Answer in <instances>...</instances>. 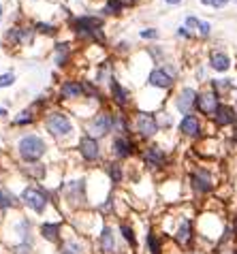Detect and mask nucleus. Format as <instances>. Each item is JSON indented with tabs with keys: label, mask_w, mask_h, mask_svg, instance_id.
I'll use <instances>...</instances> for the list:
<instances>
[{
	"label": "nucleus",
	"mask_w": 237,
	"mask_h": 254,
	"mask_svg": "<svg viewBox=\"0 0 237 254\" xmlns=\"http://www.w3.org/2000/svg\"><path fill=\"white\" fill-rule=\"evenodd\" d=\"M43 152H45V143H43L39 137H34V135H28V137H24L19 141V154H21V158L28 160V163L39 160Z\"/></svg>",
	"instance_id": "obj_1"
},
{
	"label": "nucleus",
	"mask_w": 237,
	"mask_h": 254,
	"mask_svg": "<svg viewBox=\"0 0 237 254\" xmlns=\"http://www.w3.org/2000/svg\"><path fill=\"white\" fill-rule=\"evenodd\" d=\"M47 128H50L51 135H56V137H67V135L71 133V122H68V118L62 116V113H53V116H50V120H47Z\"/></svg>",
	"instance_id": "obj_2"
},
{
	"label": "nucleus",
	"mask_w": 237,
	"mask_h": 254,
	"mask_svg": "<svg viewBox=\"0 0 237 254\" xmlns=\"http://www.w3.org/2000/svg\"><path fill=\"white\" fill-rule=\"evenodd\" d=\"M197 107L201 113H205V116H216L218 111V94H214V92H203V94L197 96Z\"/></svg>",
	"instance_id": "obj_3"
},
{
	"label": "nucleus",
	"mask_w": 237,
	"mask_h": 254,
	"mask_svg": "<svg viewBox=\"0 0 237 254\" xmlns=\"http://www.w3.org/2000/svg\"><path fill=\"white\" fill-rule=\"evenodd\" d=\"M137 131L141 133V137H152L158 131V122L152 113H139L137 116Z\"/></svg>",
	"instance_id": "obj_4"
},
{
	"label": "nucleus",
	"mask_w": 237,
	"mask_h": 254,
	"mask_svg": "<svg viewBox=\"0 0 237 254\" xmlns=\"http://www.w3.org/2000/svg\"><path fill=\"white\" fill-rule=\"evenodd\" d=\"M24 201L28 203L34 212H43V209H45V205H47L45 194L39 192V190H34V188H26V190H24Z\"/></svg>",
	"instance_id": "obj_5"
},
{
	"label": "nucleus",
	"mask_w": 237,
	"mask_h": 254,
	"mask_svg": "<svg viewBox=\"0 0 237 254\" xmlns=\"http://www.w3.org/2000/svg\"><path fill=\"white\" fill-rule=\"evenodd\" d=\"M195 105H197V92L190 90V88L182 90V94L177 96V109H180L182 113H186V116H190V111Z\"/></svg>",
	"instance_id": "obj_6"
},
{
	"label": "nucleus",
	"mask_w": 237,
	"mask_h": 254,
	"mask_svg": "<svg viewBox=\"0 0 237 254\" xmlns=\"http://www.w3.org/2000/svg\"><path fill=\"white\" fill-rule=\"evenodd\" d=\"M192 186L197 188L199 192H209L214 188V182H212V175L205 171V169H199L192 173Z\"/></svg>",
	"instance_id": "obj_7"
},
{
	"label": "nucleus",
	"mask_w": 237,
	"mask_h": 254,
	"mask_svg": "<svg viewBox=\"0 0 237 254\" xmlns=\"http://www.w3.org/2000/svg\"><path fill=\"white\" fill-rule=\"evenodd\" d=\"M79 152H82L85 160H96L99 158V143H96V139L84 137L82 141H79Z\"/></svg>",
	"instance_id": "obj_8"
},
{
	"label": "nucleus",
	"mask_w": 237,
	"mask_h": 254,
	"mask_svg": "<svg viewBox=\"0 0 237 254\" xmlns=\"http://www.w3.org/2000/svg\"><path fill=\"white\" fill-rule=\"evenodd\" d=\"M101 24H103V21L96 19V17H79L77 21H75V28H77L79 32H92L94 36L96 34L101 36V32H99ZM101 39H103V36H101Z\"/></svg>",
	"instance_id": "obj_9"
},
{
	"label": "nucleus",
	"mask_w": 237,
	"mask_h": 254,
	"mask_svg": "<svg viewBox=\"0 0 237 254\" xmlns=\"http://www.w3.org/2000/svg\"><path fill=\"white\" fill-rule=\"evenodd\" d=\"M143 160L148 165H152V167H160V165H165L167 156H165V152L158 148V145H150L148 152L143 154Z\"/></svg>",
	"instance_id": "obj_10"
},
{
	"label": "nucleus",
	"mask_w": 237,
	"mask_h": 254,
	"mask_svg": "<svg viewBox=\"0 0 237 254\" xmlns=\"http://www.w3.org/2000/svg\"><path fill=\"white\" fill-rule=\"evenodd\" d=\"M180 131L188 135V137H197L199 133H201V124L195 116H184V120L180 122Z\"/></svg>",
	"instance_id": "obj_11"
},
{
	"label": "nucleus",
	"mask_w": 237,
	"mask_h": 254,
	"mask_svg": "<svg viewBox=\"0 0 237 254\" xmlns=\"http://www.w3.org/2000/svg\"><path fill=\"white\" fill-rule=\"evenodd\" d=\"M111 124H114V120H111L109 116H96L92 120V135H96V137H103V135L109 133Z\"/></svg>",
	"instance_id": "obj_12"
},
{
	"label": "nucleus",
	"mask_w": 237,
	"mask_h": 254,
	"mask_svg": "<svg viewBox=\"0 0 237 254\" xmlns=\"http://www.w3.org/2000/svg\"><path fill=\"white\" fill-rule=\"evenodd\" d=\"M101 250L105 254H116V237L109 226H105L103 233H101Z\"/></svg>",
	"instance_id": "obj_13"
},
{
	"label": "nucleus",
	"mask_w": 237,
	"mask_h": 254,
	"mask_svg": "<svg viewBox=\"0 0 237 254\" xmlns=\"http://www.w3.org/2000/svg\"><path fill=\"white\" fill-rule=\"evenodd\" d=\"M190 239H192L190 220H182L180 229H177V233H175V241H177L180 246H188V244H190Z\"/></svg>",
	"instance_id": "obj_14"
},
{
	"label": "nucleus",
	"mask_w": 237,
	"mask_h": 254,
	"mask_svg": "<svg viewBox=\"0 0 237 254\" xmlns=\"http://www.w3.org/2000/svg\"><path fill=\"white\" fill-rule=\"evenodd\" d=\"M150 84L156 85V88H169L171 84H173V79H171L169 73L160 71V68H156V71L150 73Z\"/></svg>",
	"instance_id": "obj_15"
},
{
	"label": "nucleus",
	"mask_w": 237,
	"mask_h": 254,
	"mask_svg": "<svg viewBox=\"0 0 237 254\" xmlns=\"http://www.w3.org/2000/svg\"><path fill=\"white\" fill-rule=\"evenodd\" d=\"M235 122V111L227 105H220L216 111V124L218 126H229V124Z\"/></svg>",
	"instance_id": "obj_16"
},
{
	"label": "nucleus",
	"mask_w": 237,
	"mask_h": 254,
	"mask_svg": "<svg viewBox=\"0 0 237 254\" xmlns=\"http://www.w3.org/2000/svg\"><path fill=\"white\" fill-rule=\"evenodd\" d=\"M114 152L120 156V158H126V156L133 154V143L128 141L126 137H118L114 141Z\"/></svg>",
	"instance_id": "obj_17"
},
{
	"label": "nucleus",
	"mask_w": 237,
	"mask_h": 254,
	"mask_svg": "<svg viewBox=\"0 0 237 254\" xmlns=\"http://www.w3.org/2000/svg\"><path fill=\"white\" fill-rule=\"evenodd\" d=\"M209 60H212V68H214V71H227V68L231 67L229 58L224 56V53H220V51H214Z\"/></svg>",
	"instance_id": "obj_18"
},
{
	"label": "nucleus",
	"mask_w": 237,
	"mask_h": 254,
	"mask_svg": "<svg viewBox=\"0 0 237 254\" xmlns=\"http://www.w3.org/2000/svg\"><path fill=\"white\" fill-rule=\"evenodd\" d=\"M111 92H114L116 102H120V105H126V101H128V92L124 90L118 82H111Z\"/></svg>",
	"instance_id": "obj_19"
},
{
	"label": "nucleus",
	"mask_w": 237,
	"mask_h": 254,
	"mask_svg": "<svg viewBox=\"0 0 237 254\" xmlns=\"http://www.w3.org/2000/svg\"><path fill=\"white\" fill-rule=\"evenodd\" d=\"M186 26H190V28H197L203 36H207V34H209V28H212L207 21H199L197 17H188V19H186Z\"/></svg>",
	"instance_id": "obj_20"
},
{
	"label": "nucleus",
	"mask_w": 237,
	"mask_h": 254,
	"mask_svg": "<svg viewBox=\"0 0 237 254\" xmlns=\"http://www.w3.org/2000/svg\"><path fill=\"white\" fill-rule=\"evenodd\" d=\"M58 231H60V224H43L41 226L43 237H47L50 241H56L58 239Z\"/></svg>",
	"instance_id": "obj_21"
},
{
	"label": "nucleus",
	"mask_w": 237,
	"mask_h": 254,
	"mask_svg": "<svg viewBox=\"0 0 237 254\" xmlns=\"http://www.w3.org/2000/svg\"><path fill=\"white\" fill-rule=\"evenodd\" d=\"M82 90H84V85L71 84V82L62 85V94H64V96H79V94H82Z\"/></svg>",
	"instance_id": "obj_22"
},
{
	"label": "nucleus",
	"mask_w": 237,
	"mask_h": 254,
	"mask_svg": "<svg viewBox=\"0 0 237 254\" xmlns=\"http://www.w3.org/2000/svg\"><path fill=\"white\" fill-rule=\"evenodd\" d=\"M13 205H17V201H15V197L11 194L9 190H0V207H13Z\"/></svg>",
	"instance_id": "obj_23"
},
{
	"label": "nucleus",
	"mask_w": 237,
	"mask_h": 254,
	"mask_svg": "<svg viewBox=\"0 0 237 254\" xmlns=\"http://www.w3.org/2000/svg\"><path fill=\"white\" fill-rule=\"evenodd\" d=\"M148 246H150V252L152 254H160V241L154 233H148Z\"/></svg>",
	"instance_id": "obj_24"
},
{
	"label": "nucleus",
	"mask_w": 237,
	"mask_h": 254,
	"mask_svg": "<svg viewBox=\"0 0 237 254\" xmlns=\"http://www.w3.org/2000/svg\"><path fill=\"white\" fill-rule=\"evenodd\" d=\"M120 231H122L124 239H126L131 246H135V244H137V239H135V233H133V229H131V226H128V224H122V226H120Z\"/></svg>",
	"instance_id": "obj_25"
},
{
	"label": "nucleus",
	"mask_w": 237,
	"mask_h": 254,
	"mask_svg": "<svg viewBox=\"0 0 237 254\" xmlns=\"http://www.w3.org/2000/svg\"><path fill=\"white\" fill-rule=\"evenodd\" d=\"M15 82V75L13 73H4L0 75V88H7V85H11Z\"/></svg>",
	"instance_id": "obj_26"
},
{
	"label": "nucleus",
	"mask_w": 237,
	"mask_h": 254,
	"mask_svg": "<svg viewBox=\"0 0 237 254\" xmlns=\"http://www.w3.org/2000/svg\"><path fill=\"white\" fill-rule=\"evenodd\" d=\"M122 9V2L120 0H109V2H107V13H118V11Z\"/></svg>",
	"instance_id": "obj_27"
},
{
	"label": "nucleus",
	"mask_w": 237,
	"mask_h": 254,
	"mask_svg": "<svg viewBox=\"0 0 237 254\" xmlns=\"http://www.w3.org/2000/svg\"><path fill=\"white\" fill-rule=\"evenodd\" d=\"M109 175H111V180H114V182H120V180H122L120 167H118V165H111V167H109Z\"/></svg>",
	"instance_id": "obj_28"
},
{
	"label": "nucleus",
	"mask_w": 237,
	"mask_h": 254,
	"mask_svg": "<svg viewBox=\"0 0 237 254\" xmlns=\"http://www.w3.org/2000/svg\"><path fill=\"white\" fill-rule=\"evenodd\" d=\"M62 254H79V248H77V244H73V241H68V244L64 246Z\"/></svg>",
	"instance_id": "obj_29"
},
{
	"label": "nucleus",
	"mask_w": 237,
	"mask_h": 254,
	"mask_svg": "<svg viewBox=\"0 0 237 254\" xmlns=\"http://www.w3.org/2000/svg\"><path fill=\"white\" fill-rule=\"evenodd\" d=\"M201 2L203 4H212V7H224V4H227L229 2V0H201Z\"/></svg>",
	"instance_id": "obj_30"
},
{
	"label": "nucleus",
	"mask_w": 237,
	"mask_h": 254,
	"mask_svg": "<svg viewBox=\"0 0 237 254\" xmlns=\"http://www.w3.org/2000/svg\"><path fill=\"white\" fill-rule=\"evenodd\" d=\"M58 64H64V60H67V45L64 47H58Z\"/></svg>",
	"instance_id": "obj_31"
},
{
	"label": "nucleus",
	"mask_w": 237,
	"mask_h": 254,
	"mask_svg": "<svg viewBox=\"0 0 237 254\" xmlns=\"http://www.w3.org/2000/svg\"><path fill=\"white\" fill-rule=\"evenodd\" d=\"M114 128H118L120 133H126V124H124V120H120V118L114 120Z\"/></svg>",
	"instance_id": "obj_32"
},
{
	"label": "nucleus",
	"mask_w": 237,
	"mask_h": 254,
	"mask_svg": "<svg viewBox=\"0 0 237 254\" xmlns=\"http://www.w3.org/2000/svg\"><path fill=\"white\" fill-rule=\"evenodd\" d=\"M141 36H143V39H154V36H158V32H156V30H143Z\"/></svg>",
	"instance_id": "obj_33"
},
{
	"label": "nucleus",
	"mask_w": 237,
	"mask_h": 254,
	"mask_svg": "<svg viewBox=\"0 0 237 254\" xmlns=\"http://www.w3.org/2000/svg\"><path fill=\"white\" fill-rule=\"evenodd\" d=\"M233 231H235V235H237V216H235V222H233Z\"/></svg>",
	"instance_id": "obj_34"
},
{
	"label": "nucleus",
	"mask_w": 237,
	"mask_h": 254,
	"mask_svg": "<svg viewBox=\"0 0 237 254\" xmlns=\"http://www.w3.org/2000/svg\"><path fill=\"white\" fill-rule=\"evenodd\" d=\"M169 4H177V2H182V0H167Z\"/></svg>",
	"instance_id": "obj_35"
},
{
	"label": "nucleus",
	"mask_w": 237,
	"mask_h": 254,
	"mask_svg": "<svg viewBox=\"0 0 237 254\" xmlns=\"http://www.w3.org/2000/svg\"><path fill=\"white\" fill-rule=\"evenodd\" d=\"M233 254H237V248H235V250H233Z\"/></svg>",
	"instance_id": "obj_36"
},
{
	"label": "nucleus",
	"mask_w": 237,
	"mask_h": 254,
	"mask_svg": "<svg viewBox=\"0 0 237 254\" xmlns=\"http://www.w3.org/2000/svg\"><path fill=\"white\" fill-rule=\"evenodd\" d=\"M235 2H237V0H235Z\"/></svg>",
	"instance_id": "obj_37"
}]
</instances>
